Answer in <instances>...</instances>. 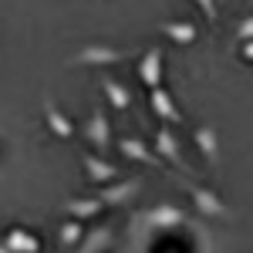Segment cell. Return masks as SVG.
<instances>
[{"mask_svg": "<svg viewBox=\"0 0 253 253\" xmlns=\"http://www.w3.org/2000/svg\"><path fill=\"white\" fill-rule=\"evenodd\" d=\"M193 3L203 10V14H206V20H210V24H216V0H193Z\"/></svg>", "mask_w": 253, "mask_h": 253, "instance_id": "cell-19", "label": "cell"}, {"mask_svg": "<svg viewBox=\"0 0 253 253\" xmlns=\"http://www.w3.org/2000/svg\"><path fill=\"white\" fill-rule=\"evenodd\" d=\"M81 236H84V223H81V219H68L58 230V243L61 247H78Z\"/></svg>", "mask_w": 253, "mask_h": 253, "instance_id": "cell-18", "label": "cell"}, {"mask_svg": "<svg viewBox=\"0 0 253 253\" xmlns=\"http://www.w3.org/2000/svg\"><path fill=\"white\" fill-rule=\"evenodd\" d=\"M186 216L179 206H156V210H149V223L159 226V230H169V226H179Z\"/></svg>", "mask_w": 253, "mask_h": 253, "instance_id": "cell-16", "label": "cell"}, {"mask_svg": "<svg viewBox=\"0 0 253 253\" xmlns=\"http://www.w3.org/2000/svg\"><path fill=\"white\" fill-rule=\"evenodd\" d=\"M0 253H14V250H10V247H7V243H3V240H0Z\"/></svg>", "mask_w": 253, "mask_h": 253, "instance_id": "cell-22", "label": "cell"}, {"mask_svg": "<svg viewBox=\"0 0 253 253\" xmlns=\"http://www.w3.org/2000/svg\"><path fill=\"white\" fill-rule=\"evenodd\" d=\"M193 142H196V149H199V156L206 159L210 166L219 162V135H216L213 125H199V128H193Z\"/></svg>", "mask_w": 253, "mask_h": 253, "instance_id": "cell-9", "label": "cell"}, {"mask_svg": "<svg viewBox=\"0 0 253 253\" xmlns=\"http://www.w3.org/2000/svg\"><path fill=\"white\" fill-rule=\"evenodd\" d=\"M149 105H152V112H156L166 125H182V112L175 108L172 95L159 84V88H149Z\"/></svg>", "mask_w": 253, "mask_h": 253, "instance_id": "cell-7", "label": "cell"}, {"mask_svg": "<svg viewBox=\"0 0 253 253\" xmlns=\"http://www.w3.org/2000/svg\"><path fill=\"white\" fill-rule=\"evenodd\" d=\"M108 247H112V226H98V230L81 236V243L75 247V253H105Z\"/></svg>", "mask_w": 253, "mask_h": 253, "instance_id": "cell-14", "label": "cell"}, {"mask_svg": "<svg viewBox=\"0 0 253 253\" xmlns=\"http://www.w3.org/2000/svg\"><path fill=\"white\" fill-rule=\"evenodd\" d=\"M101 91H105V98L115 105L118 112H125V108L132 105V95H128V91H125L118 81H112V78H101Z\"/></svg>", "mask_w": 253, "mask_h": 253, "instance_id": "cell-17", "label": "cell"}, {"mask_svg": "<svg viewBox=\"0 0 253 253\" xmlns=\"http://www.w3.org/2000/svg\"><path fill=\"white\" fill-rule=\"evenodd\" d=\"M3 243H7V247H10L14 253H38V250H41V240H38L34 233H27V230H20V226L7 230Z\"/></svg>", "mask_w": 253, "mask_h": 253, "instance_id": "cell-15", "label": "cell"}, {"mask_svg": "<svg viewBox=\"0 0 253 253\" xmlns=\"http://www.w3.org/2000/svg\"><path fill=\"white\" fill-rule=\"evenodd\" d=\"M81 166H84V172H88V182H98V186L112 182L118 175V169L112 162H105L101 156H81Z\"/></svg>", "mask_w": 253, "mask_h": 253, "instance_id": "cell-13", "label": "cell"}, {"mask_svg": "<svg viewBox=\"0 0 253 253\" xmlns=\"http://www.w3.org/2000/svg\"><path fill=\"white\" fill-rule=\"evenodd\" d=\"M240 54H243V61H253V38L240 41Z\"/></svg>", "mask_w": 253, "mask_h": 253, "instance_id": "cell-21", "label": "cell"}, {"mask_svg": "<svg viewBox=\"0 0 253 253\" xmlns=\"http://www.w3.org/2000/svg\"><path fill=\"white\" fill-rule=\"evenodd\" d=\"M44 122H47V128L54 132L58 138H71L75 135V125H71V118L61 115L58 105L51 101V95H44Z\"/></svg>", "mask_w": 253, "mask_h": 253, "instance_id": "cell-12", "label": "cell"}, {"mask_svg": "<svg viewBox=\"0 0 253 253\" xmlns=\"http://www.w3.org/2000/svg\"><path fill=\"white\" fill-rule=\"evenodd\" d=\"M105 210V203L101 199H88V196H71V199H64V213L71 216V219H95L98 213Z\"/></svg>", "mask_w": 253, "mask_h": 253, "instance_id": "cell-11", "label": "cell"}, {"mask_svg": "<svg viewBox=\"0 0 253 253\" xmlns=\"http://www.w3.org/2000/svg\"><path fill=\"white\" fill-rule=\"evenodd\" d=\"M182 189L189 193V199L196 203V210L203 216H213V219H233V213H230V206L219 199L216 193H210L206 186H193V182H182Z\"/></svg>", "mask_w": 253, "mask_h": 253, "instance_id": "cell-1", "label": "cell"}, {"mask_svg": "<svg viewBox=\"0 0 253 253\" xmlns=\"http://www.w3.org/2000/svg\"><path fill=\"white\" fill-rule=\"evenodd\" d=\"M142 182H145V179H138V175H128V179H122V182L112 179V182L101 186V196H98V199H101L105 206H122V203H128L132 196L142 193Z\"/></svg>", "mask_w": 253, "mask_h": 253, "instance_id": "cell-4", "label": "cell"}, {"mask_svg": "<svg viewBox=\"0 0 253 253\" xmlns=\"http://www.w3.org/2000/svg\"><path fill=\"white\" fill-rule=\"evenodd\" d=\"M84 138L95 145L98 152H108V145H112V125H108V115L101 108H95L91 118L84 122Z\"/></svg>", "mask_w": 253, "mask_h": 253, "instance_id": "cell-5", "label": "cell"}, {"mask_svg": "<svg viewBox=\"0 0 253 253\" xmlns=\"http://www.w3.org/2000/svg\"><path fill=\"white\" fill-rule=\"evenodd\" d=\"M135 75L145 88H159V84H162V75H166V54H162V47H149V51L138 58Z\"/></svg>", "mask_w": 253, "mask_h": 253, "instance_id": "cell-3", "label": "cell"}, {"mask_svg": "<svg viewBox=\"0 0 253 253\" xmlns=\"http://www.w3.org/2000/svg\"><path fill=\"white\" fill-rule=\"evenodd\" d=\"M236 38H240V41H250L253 38V17H247L240 27H236Z\"/></svg>", "mask_w": 253, "mask_h": 253, "instance_id": "cell-20", "label": "cell"}, {"mask_svg": "<svg viewBox=\"0 0 253 253\" xmlns=\"http://www.w3.org/2000/svg\"><path fill=\"white\" fill-rule=\"evenodd\" d=\"M159 34H166L169 41H175L179 47H189V44H196V38H199L193 20H162V24H159Z\"/></svg>", "mask_w": 253, "mask_h": 253, "instance_id": "cell-8", "label": "cell"}, {"mask_svg": "<svg viewBox=\"0 0 253 253\" xmlns=\"http://www.w3.org/2000/svg\"><path fill=\"white\" fill-rule=\"evenodd\" d=\"M156 156L162 159V162H169V166H175V169L186 172V162H182V152H179V138L172 135L169 125H162L156 132Z\"/></svg>", "mask_w": 253, "mask_h": 253, "instance_id": "cell-6", "label": "cell"}, {"mask_svg": "<svg viewBox=\"0 0 253 253\" xmlns=\"http://www.w3.org/2000/svg\"><path fill=\"white\" fill-rule=\"evenodd\" d=\"M132 58L128 47H105V44H88L71 58V64H118V61Z\"/></svg>", "mask_w": 253, "mask_h": 253, "instance_id": "cell-2", "label": "cell"}, {"mask_svg": "<svg viewBox=\"0 0 253 253\" xmlns=\"http://www.w3.org/2000/svg\"><path fill=\"white\" fill-rule=\"evenodd\" d=\"M118 152H122V156H128L132 162H145V166H152V169L162 166V159L156 156V149H149L142 138H132V135L122 138V142H118Z\"/></svg>", "mask_w": 253, "mask_h": 253, "instance_id": "cell-10", "label": "cell"}]
</instances>
